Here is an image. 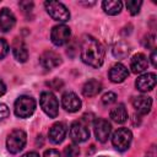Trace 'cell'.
I'll return each mask as SVG.
<instances>
[{"label":"cell","instance_id":"8992f818","mask_svg":"<svg viewBox=\"0 0 157 157\" xmlns=\"http://www.w3.org/2000/svg\"><path fill=\"white\" fill-rule=\"evenodd\" d=\"M132 134L126 128H119L112 135V144L118 151H126L131 144Z\"/></svg>","mask_w":157,"mask_h":157},{"label":"cell","instance_id":"277c9868","mask_svg":"<svg viewBox=\"0 0 157 157\" xmlns=\"http://www.w3.org/2000/svg\"><path fill=\"white\" fill-rule=\"evenodd\" d=\"M44 6H45L47 12L53 20L61 22V23L70 20V12L64 4L59 1H45Z\"/></svg>","mask_w":157,"mask_h":157},{"label":"cell","instance_id":"7c38bea8","mask_svg":"<svg viewBox=\"0 0 157 157\" xmlns=\"http://www.w3.org/2000/svg\"><path fill=\"white\" fill-rule=\"evenodd\" d=\"M39 63H40V65H42L44 69L52 70V69H54V67H58V66L61 64V58H60L59 54H56L55 52L47 50V52H44V53L40 55Z\"/></svg>","mask_w":157,"mask_h":157},{"label":"cell","instance_id":"44dd1931","mask_svg":"<svg viewBox=\"0 0 157 157\" xmlns=\"http://www.w3.org/2000/svg\"><path fill=\"white\" fill-rule=\"evenodd\" d=\"M121 7H123V2L119 0H104L102 2V9L107 15L110 16L118 15L121 11Z\"/></svg>","mask_w":157,"mask_h":157},{"label":"cell","instance_id":"ba28073f","mask_svg":"<svg viewBox=\"0 0 157 157\" xmlns=\"http://www.w3.org/2000/svg\"><path fill=\"white\" fill-rule=\"evenodd\" d=\"M70 134V139L75 142V144H80V142H85L88 137H90V130L87 129V126L81 123V121H74L70 126L69 130Z\"/></svg>","mask_w":157,"mask_h":157},{"label":"cell","instance_id":"f1b7e54d","mask_svg":"<svg viewBox=\"0 0 157 157\" xmlns=\"http://www.w3.org/2000/svg\"><path fill=\"white\" fill-rule=\"evenodd\" d=\"M9 114H10V110H9L7 105H6V104H4V103H0V120H2V119H5V118H7V117H9Z\"/></svg>","mask_w":157,"mask_h":157},{"label":"cell","instance_id":"2e32d148","mask_svg":"<svg viewBox=\"0 0 157 157\" xmlns=\"http://www.w3.org/2000/svg\"><path fill=\"white\" fill-rule=\"evenodd\" d=\"M12 54L15 59L20 63H25L28 59V50L25 44V42L20 38H16L12 43Z\"/></svg>","mask_w":157,"mask_h":157},{"label":"cell","instance_id":"1f68e13d","mask_svg":"<svg viewBox=\"0 0 157 157\" xmlns=\"http://www.w3.org/2000/svg\"><path fill=\"white\" fill-rule=\"evenodd\" d=\"M151 63H152V66H157V53L156 50H152L151 53Z\"/></svg>","mask_w":157,"mask_h":157},{"label":"cell","instance_id":"cb8c5ba5","mask_svg":"<svg viewBox=\"0 0 157 157\" xmlns=\"http://www.w3.org/2000/svg\"><path fill=\"white\" fill-rule=\"evenodd\" d=\"M64 153L66 157H77L80 155V148L77 145H69L65 147Z\"/></svg>","mask_w":157,"mask_h":157},{"label":"cell","instance_id":"d6a6232c","mask_svg":"<svg viewBox=\"0 0 157 157\" xmlns=\"http://www.w3.org/2000/svg\"><path fill=\"white\" fill-rule=\"evenodd\" d=\"M22 157H39V153H37V152H34V151H31V152L25 153Z\"/></svg>","mask_w":157,"mask_h":157},{"label":"cell","instance_id":"8fae6325","mask_svg":"<svg viewBox=\"0 0 157 157\" xmlns=\"http://www.w3.org/2000/svg\"><path fill=\"white\" fill-rule=\"evenodd\" d=\"M61 104L64 107L65 110L70 112V113H75L77 110H80L81 108V99L78 98V96L74 92H65L61 97Z\"/></svg>","mask_w":157,"mask_h":157},{"label":"cell","instance_id":"e0dca14e","mask_svg":"<svg viewBox=\"0 0 157 157\" xmlns=\"http://www.w3.org/2000/svg\"><path fill=\"white\" fill-rule=\"evenodd\" d=\"M148 66V60L142 53H137L131 58L130 61V69L134 74H141L144 72Z\"/></svg>","mask_w":157,"mask_h":157},{"label":"cell","instance_id":"d6986e66","mask_svg":"<svg viewBox=\"0 0 157 157\" xmlns=\"http://www.w3.org/2000/svg\"><path fill=\"white\" fill-rule=\"evenodd\" d=\"M102 90V83L98 81V80H94V78H91L88 80L83 87H82V93L83 96L86 97H93L96 94H98Z\"/></svg>","mask_w":157,"mask_h":157},{"label":"cell","instance_id":"d4e9b609","mask_svg":"<svg viewBox=\"0 0 157 157\" xmlns=\"http://www.w3.org/2000/svg\"><path fill=\"white\" fill-rule=\"evenodd\" d=\"M144 47L155 50V47H156V37H155V34H147L145 37V39H144Z\"/></svg>","mask_w":157,"mask_h":157},{"label":"cell","instance_id":"4316f807","mask_svg":"<svg viewBox=\"0 0 157 157\" xmlns=\"http://www.w3.org/2000/svg\"><path fill=\"white\" fill-rule=\"evenodd\" d=\"M9 53V44L5 39L0 38V60L4 59Z\"/></svg>","mask_w":157,"mask_h":157},{"label":"cell","instance_id":"52a82bcc","mask_svg":"<svg viewBox=\"0 0 157 157\" xmlns=\"http://www.w3.org/2000/svg\"><path fill=\"white\" fill-rule=\"evenodd\" d=\"M70 37H71V31L70 28L64 25V23H60V25H56L52 28V32H50V39L53 42V44L60 47V45H64L66 44L69 40H70Z\"/></svg>","mask_w":157,"mask_h":157},{"label":"cell","instance_id":"3957f363","mask_svg":"<svg viewBox=\"0 0 157 157\" xmlns=\"http://www.w3.org/2000/svg\"><path fill=\"white\" fill-rule=\"evenodd\" d=\"M36 110V101L31 96H20L15 102V114L18 118H28Z\"/></svg>","mask_w":157,"mask_h":157},{"label":"cell","instance_id":"6da1fadb","mask_svg":"<svg viewBox=\"0 0 157 157\" xmlns=\"http://www.w3.org/2000/svg\"><path fill=\"white\" fill-rule=\"evenodd\" d=\"M81 60L92 67L102 66L104 61V49L103 45L92 36H85L81 42L80 50Z\"/></svg>","mask_w":157,"mask_h":157},{"label":"cell","instance_id":"83f0119b","mask_svg":"<svg viewBox=\"0 0 157 157\" xmlns=\"http://www.w3.org/2000/svg\"><path fill=\"white\" fill-rule=\"evenodd\" d=\"M20 7L22 9L23 12H31L32 9H33V2L32 1H21Z\"/></svg>","mask_w":157,"mask_h":157},{"label":"cell","instance_id":"4fadbf2b","mask_svg":"<svg viewBox=\"0 0 157 157\" xmlns=\"http://www.w3.org/2000/svg\"><path fill=\"white\" fill-rule=\"evenodd\" d=\"M108 75H109V78H110L112 82L120 83L129 76V70H128V67L125 65H123L120 63H117L110 67Z\"/></svg>","mask_w":157,"mask_h":157},{"label":"cell","instance_id":"5b68a950","mask_svg":"<svg viewBox=\"0 0 157 157\" xmlns=\"http://www.w3.org/2000/svg\"><path fill=\"white\" fill-rule=\"evenodd\" d=\"M39 104L40 108L43 109V112L49 117V118H56L58 113H59V102L56 99V97L54 96V93L52 92H42L40 97H39Z\"/></svg>","mask_w":157,"mask_h":157},{"label":"cell","instance_id":"7402d4cb","mask_svg":"<svg viewBox=\"0 0 157 157\" xmlns=\"http://www.w3.org/2000/svg\"><path fill=\"white\" fill-rule=\"evenodd\" d=\"M129 52H130L129 45L125 44V43H118V44L114 47V49H113L114 56H115V58H119V59L125 58V56L129 54Z\"/></svg>","mask_w":157,"mask_h":157},{"label":"cell","instance_id":"484cf974","mask_svg":"<svg viewBox=\"0 0 157 157\" xmlns=\"http://www.w3.org/2000/svg\"><path fill=\"white\" fill-rule=\"evenodd\" d=\"M117 101V94L114 92H107L102 96V102L103 104L105 105H109V104H113L114 102Z\"/></svg>","mask_w":157,"mask_h":157},{"label":"cell","instance_id":"603a6c76","mask_svg":"<svg viewBox=\"0 0 157 157\" xmlns=\"http://www.w3.org/2000/svg\"><path fill=\"white\" fill-rule=\"evenodd\" d=\"M142 5L141 0H129L126 1V9L131 15H137L140 12V7Z\"/></svg>","mask_w":157,"mask_h":157},{"label":"cell","instance_id":"9c48e42d","mask_svg":"<svg viewBox=\"0 0 157 157\" xmlns=\"http://www.w3.org/2000/svg\"><path fill=\"white\" fill-rule=\"evenodd\" d=\"M93 130H94L96 139L99 142H105L110 135L112 125L108 120L102 119V118H97L93 123Z\"/></svg>","mask_w":157,"mask_h":157},{"label":"cell","instance_id":"7a4b0ae2","mask_svg":"<svg viewBox=\"0 0 157 157\" xmlns=\"http://www.w3.org/2000/svg\"><path fill=\"white\" fill-rule=\"evenodd\" d=\"M26 142H27V135L23 130L21 129H15L12 130L7 139H6V147H7V151L10 153H18L20 151L23 150V147L26 146Z\"/></svg>","mask_w":157,"mask_h":157},{"label":"cell","instance_id":"5bb4252c","mask_svg":"<svg viewBox=\"0 0 157 157\" xmlns=\"http://www.w3.org/2000/svg\"><path fill=\"white\" fill-rule=\"evenodd\" d=\"M49 140L53 144H60L66 136V125L64 123H55L49 129Z\"/></svg>","mask_w":157,"mask_h":157},{"label":"cell","instance_id":"ffe728a7","mask_svg":"<svg viewBox=\"0 0 157 157\" xmlns=\"http://www.w3.org/2000/svg\"><path fill=\"white\" fill-rule=\"evenodd\" d=\"M110 119L118 124H123L128 119V112H126V108L124 104H118L117 107H114L112 110H110V114H109Z\"/></svg>","mask_w":157,"mask_h":157},{"label":"cell","instance_id":"9a60e30c","mask_svg":"<svg viewBox=\"0 0 157 157\" xmlns=\"http://www.w3.org/2000/svg\"><path fill=\"white\" fill-rule=\"evenodd\" d=\"M16 23V17L7 7H4L0 11V29L2 32H9Z\"/></svg>","mask_w":157,"mask_h":157},{"label":"cell","instance_id":"4dcf8cb0","mask_svg":"<svg viewBox=\"0 0 157 157\" xmlns=\"http://www.w3.org/2000/svg\"><path fill=\"white\" fill-rule=\"evenodd\" d=\"M145 157H157V152H156V146L152 145L150 147V150L146 152V156Z\"/></svg>","mask_w":157,"mask_h":157},{"label":"cell","instance_id":"f546056e","mask_svg":"<svg viewBox=\"0 0 157 157\" xmlns=\"http://www.w3.org/2000/svg\"><path fill=\"white\" fill-rule=\"evenodd\" d=\"M44 157H60V153H59L58 150L49 148V150H45V152H44Z\"/></svg>","mask_w":157,"mask_h":157},{"label":"cell","instance_id":"30bf717a","mask_svg":"<svg viewBox=\"0 0 157 157\" xmlns=\"http://www.w3.org/2000/svg\"><path fill=\"white\" fill-rule=\"evenodd\" d=\"M156 81H157L156 74L155 72H147V74H144L136 78L135 86L139 91L147 92V91H151L156 86Z\"/></svg>","mask_w":157,"mask_h":157},{"label":"cell","instance_id":"836d02e7","mask_svg":"<svg viewBox=\"0 0 157 157\" xmlns=\"http://www.w3.org/2000/svg\"><path fill=\"white\" fill-rule=\"evenodd\" d=\"M5 92H6V85L0 80V96L5 94Z\"/></svg>","mask_w":157,"mask_h":157},{"label":"cell","instance_id":"ac0fdd59","mask_svg":"<svg viewBox=\"0 0 157 157\" xmlns=\"http://www.w3.org/2000/svg\"><path fill=\"white\" fill-rule=\"evenodd\" d=\"M132 105L140 114H147L152 108V99L148 96H137L132 99Z\"/></svg>","mask_w":157,"mask_h":157},{"label":"cell","instance_id":"e575fe53","mask_svg":"<svg viewBox=\"0 0 157 157\" xmlns=\"http://www.w3.org/2000/svg\"><path fill=\"white\" fill-rule=\"evenodd\" d=\"M99 157H105V156H99Z\"/></svg>","mask_w":157,"mask_h":157}]
</instances>
